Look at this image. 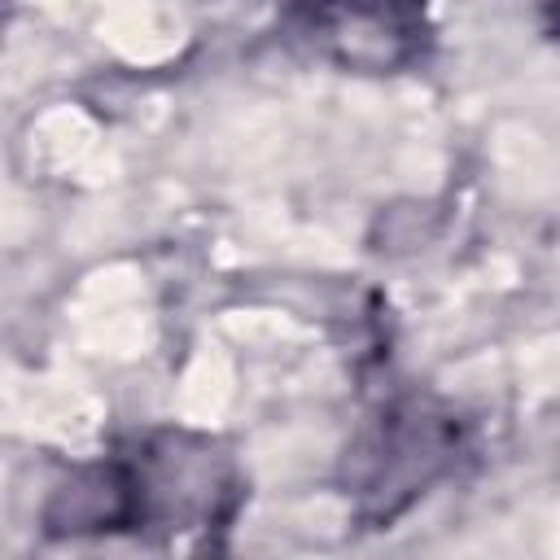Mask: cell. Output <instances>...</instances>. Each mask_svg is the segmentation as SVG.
Returning a JSON list of instances; mask_svg holds the SVG:
<instances>
[{"label": "cell", "instance_id": "1", "mask_svg": "<svg viewBox=\"0 0 560 560\" xmlns=\"http://www.w3.org/2000/svg\"><path fill=\"white\" fill-rule=\"evenodd\" d=\"M245 477L232 455L197 433H144L109 455L79 464L52 486L44 529L57 538L88 534H214L236 521Z\"/></svg>", "mask_w": 560, "mask_h": 560}, {"label": "cell", "instance_id": "2", "mask_svg": "<svg viewBox=\"0 0 560 560\" xmlns=\"http://www.w3.org/2000/svg\"><path fill=\"white\" fill-rule=\"evenodd\" d=\"M284 35L354 74H398L433 44V0H284Z\"/></svg>", "mask_w": 560, "mask_h": 560}, {"label": "cell", "instance_id": "3", "mask_svg": "<svg viewBox=\"0 0 560 560\" xmlns=\"http://www.w3.org/2000/svg\"><path fill=\"white\" fill-rule=\"evenodd\" d=\"M459 455V424L420 398L385 407V416L350 451V490L368 521H394Z\"/></svg>", "mask_w": 560, "mask_h": 560}, {"label": "cell", "instance_id": "4", "mask_svg": "<svg viewBox=\"0 0 560 560\" xmlns=\"http://www.w3.org/2000/svg\"><path fill=\"white\" fill-rule=\"evenodd\" d=\"M538 18H542V31L560 39V0H538Z\"/></svg>", "mask_w": 560, "mask_h": 560}]
</instances>
